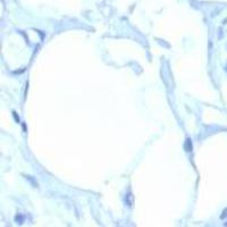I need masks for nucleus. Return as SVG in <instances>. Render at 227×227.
Returning <instances> with one entry per match:
<instances>
[{
    "label": "nucleus",
    "instance_id": "nucleus-2",
    "mask_svg": "<svg viewBox=\"0 0 227 227\" xmlns=\"http://www.w3.org/2000/svg\"><path fill=\"white\" fill-rule=\"evenodd\" d=\"M225 225H226V226H227V223H226V224H225Z\"/></svg>",
    "mask_w": 227,
    "mask_h": 227
},
{
    "label": "nucleus",
    "instance_id": "nucleus-1",
    "mask_svg": "<svg viewBox=\"0 0 227 227\" xmlns=\"http://www.w3.org/2000/svg\"><path fill=\"white\" fill-rule=\"evenodd\" d=\"M226 217H227V208H226V209H225V210H224V211H223V214H222L220 218H222V219H225Z\"/></svg>",
    "mask_w": 227,
    "mask_h": 227
}]
</instances>
